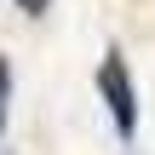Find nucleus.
<instances>
[{"instance_id":"f257e3e1","label":"nucleus","mask_w":155,"mask_h":155,"mask_svg":"<svg viewBox=\"0 0 155 155\" xmlns=\"http://www.w3.org/2000/svg\"><path fill=\"white\" fill-rule=\"evenodd\" d=\"M98 98H104V109L115 121V138L132 144L138 138V86H132V69H127L121 46H109L104 63H98Z\"/></svg>"},{"instance_id":"f03ea898","label":"nucleus","mask_w":155,"mask_h":155,"mask_svg":"<svg viewBox=\"0 0 155 155\" xmlns=\"http://www.w3.org/2000/svg\"><path fill=\"white\" fill-rule=\"evenodd\" d=\"M6 115H12V58L0 52V132H6Z\"/></svg>"},{"instance_id":"7ed1b4c3","label":"nucleus","mask_w":155,"mask_h":155,"mask_svg":"<svg viewBox=\"0 0 155 155\" xmlns=\"http://www.w3.org/2000/svg\"><path fill=\"white\" fill-rule=\"evenodd\" d=\"M12 6H17V12H29V17H46V12H52V0H12Z\"/></svg>"}]
</instances>
